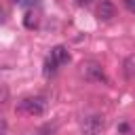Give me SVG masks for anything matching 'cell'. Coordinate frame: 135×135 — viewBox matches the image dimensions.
<instances>
[{
    "label": "cell",
    "instance_id": "obj_1",
    "mask_svg": "<svg viewBox=\"0 0 135 135\" xmlns=\"http://www.w3.org/2000/svg\"><path fill=\"white\" fill-rule=\"evenodd\" d=\"M105 129V120L101 114H89L80 120V133L82 135H99Z\"/></svg>",
    "mask_w": 135,
    "mask_h": 135
},
{
    "label": "cell",
    "instance_id": "obj_2",
    "mask_svg": "<svg viewBox=\"0 0 135 135\" xmlns=\"http://www.w3.org/2000/svg\"><path fill=\"white\" fill-rule=\"evenodd\" d=\"M44 110H46V99L40 97V95L23 97L21 103H19V112H25L30 116H40V114H44Z\"/></svg>",
    "mask_w": 135,
    "mask_h": 135
},
{
    "label": "cell",
    "instance_id": "obj_3",
    "mask_svg": "<svg viewBox=\"0 0 135 135\" xmlns=\"http://www.w3.org/2000/svg\"><path fill=\"white\" fill-rule=\"evenodd\" d=\"M82 74L86 80H93V82H108V76L103 72V68L95 61H86L82 63Z\"/></svg>",
    "mask_w": 135,
    "mask_h": 135
},
{
    "label": "cell",
    "instance_id": "obj_4",
    "mask_svg": "<svg viewBox=\"0 0 135 135\" xmlns=\"http://www.w3.org/2000/svg\"><path fill=\"white\" fill-rule=\"evenodd\" d=\"M114 4L110 2V0H101V4H99V8H97V15H99V19L101 21H110L112 17H114Z\"/></svg>",
    "mask_w": 135,
    "mask_h": 135
},
{
    "label": "cell",
    "instance_id": "obj_5",
    "mask_svg": "<svg viewBox=\"0 0 135 135\" xmlns=\"http://www.w3.org/2000/svg\"><path fill=\"white\" fill-rule=\"evenodd\" d=\"M51 57H53L59 65H65V63L70 61V53H68V49H65V46H61V44H57V46H53V49H51Z\"/></svg>",
    "mask_w": 135,
    "mask_h": 135
},
{
    "label": "cell",
    "instance_id": "obj_6",
    "mask_svg": "<svg viewBox=\"0 0 135 135\" xmlns=\"http://www.w3.org/2000/svg\"><path fill=\"white\" fill-rule=\"evenodd\" d=\"M57 68H59V63H57V61H55V59L49 55V57L44 59V68H42V74H44L46 78H51V76L57 72Z\"/></svg>",
    "mask_w": 135,
    "mask_h": 135
},
{
    "label": "cell",
    "instance_id": "obj_7",
    "mask_svg": "<svg viewBox=\"0 0 135 135\" xmlns=\"http://www.w3.org/2000/svg\"><path fill=\"white\" fill-rule=\"evenodd\" d=\"M23 23H25V27H27V30H34V27L38 25V17H36L34 13H27V15H25V19H23Z\"/></svg>",
    "mask_w": 135,
    "mask_h": 135
},
{
    "label": "cell",
    "instance_id": "obj_8",
    "mask_svg": "<svg viewBox=\"0 0 135 135\" xmlns=\"http://www.w3.org/2000/svg\"><path fill=\"white\" fill-rule=\"evenodd\" d=\"M6 99H8V89L4 84H0V103H4Z\"/></svg>",
    "mask_w": 135,
    "mask_h": 135
},
{
    "label": "cell",
    "instance_id": "obj_9",
    "mask_svg": "<svg viewBox=\"0 0 135 135\" xmlns=\"http://www.w3.org/2000/svg\"><path fill=\"white\" fill-rule=\"evenodd\" d=\"M124 6H127L131 13H135V0H124Z\"/></svg>",
    "mask_w": 135,
    "mask_h": 135
},
{
    "label": "cell",
    "instance_id": "obj_10",
    "mask_svg": "<svg viewBox=\"0 0 135 135\" xmlns=\"http://www.w3.org/2000/svg\"><path fill=\"white\" fill-rule=\"evenodd\" d=\"M0 135H6V120L0 118Z\"/></svg>",
    "mask_w": 135,
    "mask_h": 135
},
{
    "label": "cell",
    "instance_id": "obj_11",
    "mask_svg": "<svg viewBox=\"0 0 135 135\" xmlns=\"http://www.w3.org/2000/svg\"><path fill=\"white\" fill-rule=\"evenodd\" d=\"M13 2H21V0H13Z\"/></svg>",
    "mask_w": 135,
    "mask_h": 135
}]
</instances>
